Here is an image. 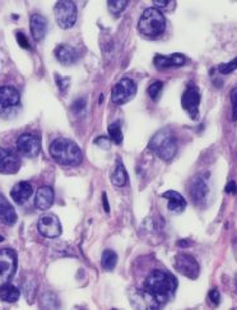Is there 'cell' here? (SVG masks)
<instances>
[{
  "mask_svg": "<svg viewBox=\"0 0 237 310\" xmlns=\"http://www.w3.org/2000/svg\"><path fill=\"white\" fill-rule=\"evenodd\" d=\"M144 289L152 292L161 302L166 301L177 289L175 276L166 270H153L144 281Z\"/></svg>",
  "mask_w": 237,
  "mask_h": 310,
  "instance_id": "obj_1",
  "label": "cell"
},
{
  "mask_svg": "<svg viewBox=\"0 0 237 310\" xmlns=\"http://www.w3.org/2000/svg\"><path fill=\"white\" fill-rule=\"evenodd\" d=\"M49 151L54 161L64 166H77L83 160V153L78 144L67 138H56L50 144Z\"/></svg>",
  "mask_w": 237,
  "mask_h": 310,
  "instance_id": "obj_2",
  "label": "cell"
},
{
  "mask_svg": "<svg viewBox=\"0 0 237 310\" xmlns=\"http://www.w3.org/2000/svg\"><path fill=\"white\" fill-rule=\"evenodd\" d=\"M148 148L163 161H170L177 152V141L170 128L158 130L150 141Z\"/></svg>",
  "mask_w": 237,
  "mask_h": 310,
  "instance_id": "obj_3",
  "label": "cell"
},
{
  "mask_svg": "<svg viewBox=\"0 0 237 310\" xmlns=\"http://www.w3.org/2000/svg\"><path fill=\"white\" fill-rule=\"evenodd\" d=\"M138 29L143 36L156 38L165 32L166 19L162 12L157 8H147L141 14L138 23Z\"/></svg>",
  "mask_w": 237,
  "mask_h": 310,
  "instance_id": "obj_4",
  "label": "cell"
},
{
  "mask_svg": "<svg viewBox=\"0 0 237 310\" xmlns=\"http://www.w3.org/2000/svg\"><path fill=\"white\" fill-rule=\"evenodd\" d=\"M55 21L58 26L63 29L72 28L77 22V7L73 2L62 0L55 4L54 8Z\"/></svg>",
  "mask_w": 237,
  "mask_h": 310,
  "instance_id": "obj_5",
  "label": "cell"
},
{
  "mask_svg": "<svg viewBox=\"0 0 237 310\" xmlns=\"http://www.w3.org/2000/svg\"><path fill=\"white\" fill-rule=\"evenodd\" d=\"M129 301L135 310H160L161 301L148 290L133 289L129 292Z\"/></svg>",
  "mask_w": 237,
  "mask_h": 310,
  "instance_id": "obj_6",
  "label": "cell"
},
{
  "mask_svg": "<svg viewBox=\"0 0 237 310\" xmlns=\"http://www.w3.org/2000/svg\"><path fill=\"white\" fill-rule=\"evenodd\" d=\"M136 95V85L130 78H123L112 87L111 101L116 105H124Z\"/></svg>",
  "mask_w": 237,
  "mask_h": 310,
  "instance_id": "obj_7",
  "label": "cell"
},
{
  "mask_svg": "<svg viewBox=\"0 0 237 310\" xmlns=\"http://www.w3.org/2000/svg\"><path fill=\"white\" fill-rule=\"evenodd\" d=\"M181 105L192 119H198V117H199L200 92L199 88L194 83H190L185 90L184 95L181 97Z\"/></svg>",
  "mask_w": 237,
  "mask_h": 310,
  "instance_id": "obj_8",
  "label": "cell"
},
{
  "mask_svg": "<svg viewBox=\"0 0 237 310\" xmlns=\"http://www.w3.org/2000/svg\"><path fill=\"white\" fill-rule=\"evenodd\" d=\"M17 148L23 156L36 157L41 151V138L33 133H24L17 139Z\"/></svg>",
  "mask_w": 237,
  "mask_h": 310,
  "instance_id": "obj_9",
  "label": "cell"
},
{
  "mask_svg": "<svg viewBox=\"0 0 237 310\" xmlns=\"http://www.w3.org/2000/svg\"><path fill=\"white\" fill-rule=\"evenodd\" d=\"M37 228L38 232L45 238H59L62 234V223L53 213H46V215L41 216L37 223Z\"/></svg>",
  "mask_w": 237,
  "mask_h": 310,
  "instance_id": "obj_10",
  "label": "cell"
},
{
  "mask_svg": "<svg viewBox=\"0 0 237 310\" xmlns=\"http://www.w3.org/2000/svg\"><path fill=\"white\" fill-rule=\"evenodd\" d=\"M175 269L189 279L195 280L199 276V264L190 254H179L175 258Z\"/></svg>",
  "mask_w": 237,
  "mask_h": 310,
  "instance_id": "obj_11",
  "label": "cell"
},
{
  "mask_svg": "<svg viewBox=\"0 0 237 310\" xmlns=\"http://www.w3.org/2000/svg\"><path fill=\"white\" fill-rule=\"evenodd\" d=\"M21 102V95L18 90L12 86L0 87V114H6L17 107Z\"/></svg>",
  "mask_w": 237,
  "mask_h": 310,
  "instance_id": "obj_12",
  "label": "cell"
},
{
  "mask_svg": "<svg viewBox=\"0 0 237 310\" xmlns=\"http://www.w3.org/2000/svg\"><path fill=\"white\" fill-rule=\"evenodd\" d=\"M208 193L209 186L207 179L202 175L195 176L192 180V183H190L189 188V194L194 204H198V206L204 204V202L207 201V197H208Z\"/></svg>",
  "mask_w": 237,
  "mask_h": 310,
  "instance_id": "obj_13",
  "label": "cell"
},
{
  "mask_svg": "<svg viewBox=\"0 0 237 310\" xmlns=\"http://www.w3.org/2000/svg\"><path fill=\"white\" fill-rule=\"evenodd\" d=\"M17 269V254L12 249L0 250V277L9 280L13 277Z\"/></svg>",
  "mask_w": 237,
  "mask_h": 310,
  "instance_id": "obj_14",
  "label": "cell"
},
{
  "mask_svg": "<svg viewBox=\"0 0 237 310\" xmlns=\"http://www.w3.org/2000/svg\"><path fill=\"white\" fill-rule=\"evenodd\" d=\"M21 167V161L12 151L0 148V174H16Z\"/></svg>",
  "mask_w": 237,
  "mask_h": 310,
  "instance_id": "obj_15",
  "label": "cell"
},
{
  "mask_svg": "<svg viewBox=\"0 0 237 310\" xmlns=\"http://www.w3.org/2000/svg\"><path fill=\"white\" fill-rule=\"evenodd\" d=\"M156 68L167 69L182 66L186 63V58L182 54H172V55H156L153 59Z\"/></svg>",
  "mask_w": 237,
  "mask_h": 310,
  "instance_id": "obj_16",
  "label": "cell"
},
{
  "mask_svg": "<svg viewBox=\"0 0 237 310\" xmlns=\"http://www.w3.org/2000/svg\"><path fill=\"white\" fill-rule=\"evenodd\" d=\"M55 58L58 59L63 65H72L74 64L75 61L78 60V53L73 46L65 45V44H62V45H58L55 48Z\"/></svg>",
  "mask_w": 237,
  "mask_h": 310,
  "instance_id": "obj_17",
  "label": "cell"
},
{
  "mask_svg": "<svg viewBox=\"0 0 237 310\" xmlns=\"http://www.w3.org/2000/svg\"><path fill=\"white\" fill-rule=\"evenodd\" d=\"M162 197L168 201V211L172 213H181L186 208V199L177 191L168 190L162 194Z\"/></svg>",
  "mask_w": 237,
  "mask_h": 310,
  "instance_id": "obj_18",
  "label": "cell"
},
{
  "mask_svg": "<svg viewBox=\"0 0 237 310\" xmlns=\"http://www.w3.org/2000/svg\"><path fill=\"white\" fill-rule=\"evenodd\" d=\"M31 33H32L33 38L36 41H41L46 36L48 32V21L41 14H32L31 16Z\"/></svg>",
  "mask_w": 237,
  "mask_h": 310,
  "instance_id": "obj_19",
  "label": "cell"
},
{
  "mask_svg": "<svg viewBox=\"0 0 237 310\" xmlns=\"http://www.w3.org/2000/svg\"><path fill=\"white\" fill-rule=\"evenodd\" d=\"M54 203V190L50 186H41L36 193L35 206L37 210L46 211L49 210Z\"/></svg>",
  "mask_w": 237,
  "mask_h": 310,
  "instance_id": "obj_20",
  "label": "cell"
},
{
  "mask_svg": "<svg viewBox=\"0 0 237 310\" xmlns=\"http://www.w3.org/2000/svg\"><path fill=\"white\" fill-rule=\"evenodd\" d=\"M0 221L4 225L12 226L16 223L17 221V213L14 211L13 206L9 203L8 199L4 196L0 194Z\"/></svg>",
  "mask_w": 237,
  "mask_h": 310,
  "instance_id": "obj_21",
  "label": "cell"
},
{
  "mask_svg": "<svg viewBox=\"0 0 237 310\" xmlns=\"http://www.w3.org/2000/svg\"><path fill=\"white\" fill-rule=\"evenodd\" d=\"M33 189L32 185L27 181H21V183L16 184L14 188L11 190V197L13 201L18 204H23L24 202L28 201V198L32 196Z\"/></svg>",
  "mask_w": 237,
  "mask_h": 310,
  "instance_id": "obj_22",
  "label": "cell"
},
{
  "mask_svg": "<svg viewBox=\"0 0 237 310\" xmlns=\"http://www.w3.org/2000/svg\"><path fill=\"white\" fill-rule=\"evenodd\" d=\"M111 181L115 186H119V188L128 183V172L120 159L116 160V169L111 175Z\"/></svg>",
  "mask_w": 237,
  "mask_h": 310,
  "instance_id": "obj_23",
  "label": "cell"
},
{
  "mask_svg": "<svg viewBox=\"0 0 237 310\" xmlns=\"http://www.w3.org/2000/svg\"><path fill=\"white\" fill-rule=\"evenodd\" d=\"M19 290L12 284H4L0 286V300L4 302H16L19 299Z\"/></svg>",
  "mask_w": 237,
  "mask_h": 310,
  "instance_id": "obj_24",
  "label": "cell"
},
{
  "mask_svg": "<svg viewBox=\"0 0 237 310\" xmlns=\"http://www.w3.org/2000/svg\"><path fill=\"white\" fill-rule=\"evenodd\" d=\"M117 263V254L111 249L104 250L101 255V265L104 269L106 270H112L116 267Z\"/></svg>",
  "mask_w": 237,
  "mask_h": 310,
  "instance_id": "obj_25",
  "label": "cell"
},
{
  "mask_svg": "<svg viewBox=\"0 0 237 310\" xmlns=\"http://www.w3.org/2000/svg\"><path fill=\"white\" fill-rule=\"evenodd\" d=\"M107 130H109L110 139H111L114 143L116 144L123 143V132H121L120 123L119 122L111 123V124L109 125V128H107Z\"/></svg>",
  "mask_w": 237,
  "mask_h": 310,
  "instance_id": "obj_26",
  "label": "cell"
},
{
  "mask_svg": "<svg viewBox=\"0 0 237 310\" xmlns=\"http://www.w3.org/2000/svg\"><path fill=\"white\" fill-rule=\"evenodd\" d=\"M42 310H58L59 307V300L56 299L55 295L46 294L42 297Z\"/></svg>",
  "mask_w": 237,
  "mask_h": 310,
  "instance_id": "obj_27",
  "label": "cell"
},
{
  "mask_svg": "<svg viewBox=\"0 0 237 310\" xmlns=\"http://www.w3.org/2000/svg\"><path fill=\"white\" fill-rule=\"evenodd\" d=\"M107 4H109V11L112 14H115V16H117V14H120L126 8L129 2L128 0H111Z\"/></svg>",
  "mask_w": 237,
  "mask_h": 310,
  "instance_id": "obj_28",
  "label": "cell"
},
{
  "mask_svg": "<svg viewBox=\"0 0 237 310\" xmlns=\"http://www.w3.org/2000/svg\"><path fill=\"white\" fill-rule=\"evenodd\" d=\"M162 88H163V83L160 82V81H156L155 83H152V85L148 87L147 92H148V96H150L153 101H157L158 97H160L161 92H162Z\"/></svg>",
  "mask_w": 237,
  "mask_h": 310,
  "instance_id": "obj_29",
  "label": "cell"
},
{
  "mask_svg": "<svg viewBox=\"0 0 237 310\" xmlns=\"http://www.w3.org/2000/svg\"><path fill=\"white\" fill-rule=\"evenodd\" d=\"M236 69H237V58H234L233 60H231L229 63L221 64V65L218 66V72L221 73V74H229V73L234 72Z\"/></svg>",
  "mask_w": 237,
  "mask_h": 310,
  "instance_id": "obj_30",
  "label": "cell"
},
{
  "mask_svg": "<svg viewBox=\"0 0 237 310\" xmlns=\"http://www.w3.org/2000/svg\"><path fill=\"white\" fill-rule=\"evenodd\" d=\"M231 102H232V119L237 120V87L232 90Z\"/></svg>",
  "mask_w": 237,
  "mask_h": 310,
  "instance_id": "obj_31",
  "label": "cell"
},
{
  "mask_svg": "<svg viewBox=\"0 0 237 310\" xmlns=\"http://www.w3.org/2000/svg\"><path fill=\"white\" fill-rule=\"evenodd\" d=\"M209 300H211V302L213 305H218L219 301H221V294H219V291L217 289H213L209 291V295H208Z\"/></svg>",
  "mask_w": 237,
  "mask_h": 310,
  "instance_id": "obj_32",
  "label": "cell"
},
{
  "mask_svg": "<svg viewBox=\"0 0 237 310\" xmlns=\"http://www.w3.org/2000/svg\"><path fill=\"white\" fill-rule=\"evenodd\" d=\"M55 80H56V83H58L59 90L64 92V91L68 88V86H69V80H68V78L60 77V75H56Z\"/></svg>",
  "mask_w": 237,
  "mask_h": 310,
  "instance_id": "obj_33",
  "label": "cell"
},
{
  "mask_svg": "<svg viewBox=\"0 0 237 310\" xmlns=\"http://www.w3.org/2000/svg\"><path fill=\"white\" fill-rule=\"evenodd\" d=\"M17 41H18V44L22 46V48L29 49L28 40H27V37L22 33V32H18V33H17Z\"/></svg>",
  "mask_w": 237,
  "mask_h": 310,
  "instance_id": "obj_34",
  "label": "cell"
},
{
  "mask_svg": "<svg viewBox=\"0 0 237 310\" xmlns=\"http://www.w3.org/2000/svg\"><path fill=\"white\" fill-rule=\"evenodd\" d=\"M94 143L100 144V147H102V148H109L110 141L106 137H100V138H97L96 141H94Z\"/></svg>",
  "mask_w": 237,
  "mask_h": 310,
  "instance_id": "obj_35",
  "label": "cell"
},
{
  "mask_svg": "<svg viewBox=\"0 0 237 310\" xmlns=\"http://www.w3.org/2000/svg\"><path fill=\"white\" fill-rule=\"evenodd\" d=\"M153 4H156V7L158 8H168V4H173V2H168V0H153Z\"/></svg>",
  "mask_w": 237,
  "mask_h": 310,
  "instance_id": "obj_36",
  "label": "cell"
},
{
  "mask_svg": "<svg viewBox=\"0 0 237 310\" xmlns=\"http://www.w3.org/2000/svg\"><path fill=\"white\" fill-rule=\"evenodd\" d=\"M226 193L228 194H236L237 193V185L234 181H229L226 186Z\"/></svg>",
  "mask_w": 237,
  "mask_h": 310,
  "instance_id": "obj_37",
  "label": "cell"
},
{
  "mask_svg": "<svg viewBox=\"0 0 237 310\" xmlns=\"http://www.w3.org/2000/svg\"><path fill=\"white\" fill-rule=\"evenodd\" d=\"M102 203H104V208L106 212H110V206H109V202H107V197L106 194H102Z\"/></svg>",
  "mask_w": 237,
  "mask_h": 310,
  "instance_id": "obj_38",
  "label": "cell"
},
{
  "mask_svg": "<svg viewBox=\"0 0 237 310\" xmlns=\"http://www.w3.org/2000/svg\"><path fill=\"white\" fill-rule=\"evenodd\" d=\"M72 310H87V309H84V307H80V306H75V307H73Z\"/></svg>",
  "mask_w": 237,
  "mask_h": 310,
  "instance_id": "obj_39",
  "label": "cell"
},
{
  "mask_svg": "<svg viewBox=\"0 0 237 310\" xmlns=\"http://www.w3.org/2000/svg\"><path fill=\"white\" fill-rule=\"evenodd\" d=\"M3 239H4V238H3V236L0 235V241H3Z\"/></svg>",
  "mask_w": 237,
  "mask_h": 310,
  "instance_id": "obj_40",
  "label": "cell"
},
{
  "mask_svg": "<svg viewBox=\"0 0 237 310\" xmlns=\"http://www.w3.org/2000/svg\"><path fill=\"white\" fill-rule=\"evenodd\" d=\"M236 287H237V276H236Z\"/></svg>",
  "mask_w": 237,
  "mask_h": 310,
  "instance_id": "obj_41",
  "label": "cell"
},
{
  "mask_svg": "<svg viewBox=\"0 0 237 310\" xmlns=\"http://www.w3.org/2000/svg\"><path fill=\"white\" fill-rule=\"evenodd\" d=\"M112 310H117V309H112Z\"/></svg>",
  "mask_w": 237,
  "mask_h": 310,
  "instance_id": "obj_42",
  "label": "cell"
}]
</instances>
